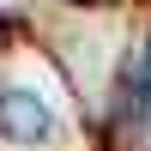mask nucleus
Returning a JSON list of instances; mask_svg holds the SVG:
<instances>
[{
	"instance_id": "nucleus-1",
	"label": "nucleus",
	"mask_w": 151,
	"mask_h": 151,
	"mask_svg": "<svg viewBox=\"0 0 151 151\" xmlns=\"http://www.w3.org/2000/svg\"><path fill=\"white\" fill-rule=\"evenodd\" d=\"M0 139H12V145H48L55 139V109L36 91H24V85L0 91Z\"/></svg>"
}]
</instances>
